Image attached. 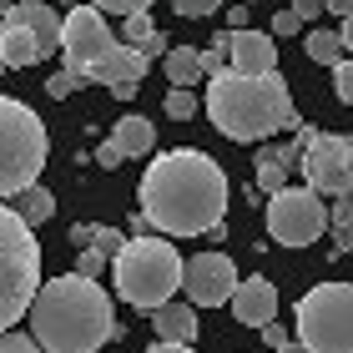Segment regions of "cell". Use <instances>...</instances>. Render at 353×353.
Returning a JSON list of instances; mask_svg holds the SVG:
<instances>
[{"mask_svg":"<svg viewBox=\"0 0 353 353\" xmlns=\"http://www.w3.org/2000/svg\"><path fill=\"white\" fill-rule=\"evenodd\" d=\"M228 172L197 147H176L152 157V167L141 172V212L152 217L157 232L167 237H202L222 228L228 212Z\"/></svg>","mask_w":353,"mask_h":353,"instance_id":"obj_1","label":"cell"},{"mask_svg":"<svg viewBox=\"0 0 353 353\" xmlns=\"http://www.w3.org/2000/svg\"><path fill=\"white\" fill-rule=\"evenodd\" d=\"M26 333L46 353H101L117 339L111 293L86 272H61L41 288L36 308L26 318Z\"/></svg>","mask_w":353,"mask_h":353,"instance_id":"obj_2","label":"cell"},{"mask_svg":"<svg viewBox=\"0 0 353 353\" xmlns=\"http://www.w3.org/2000/svg\"><path fill=\"white\" fill-rule=\"evenodd\" d=\"M207 117L222 137L232 141H268L283 126H298L293 111V91L278 71L268 76H243V71H222L207 81Z\"/></svg>","mask_w":353,"mask_h":353,"instance_id":"obj_3","label":"cell"},{"mask_svg":"<svg viewBox=\"0 0 353 353\" xmlns=\"http://www.w3.org/2000/svg\"><path fill=\"white\" fill-rule=\"evenodd\" d=\"M61 61H66V71H76L81 81H101L117 101H132L141 91V76L152 66L147 51H137V46L111 36L106 15L96 10L91 0L66 10V46H61Z\"/></svg>","mask_w":353,"mask_h":353,"instance_id":"obj_4","label":"cell"},{"mask_svg":"<svg viewBox=\"0 0 353 353\" xmlns=\"http://www.w3.org/2000/svg\"><path fill=\"white\" fill-rule=\"evenodd\" d=\"M111 283H117V298L132 303L141 313L167 308L172 293L187 283V263L182 252L172 248V237H132L117 258H111Z\"/></svg>","mask_w":353,"mask_h":353,"instance_id":"obj_5","label":"cell"},{"mask_svg":"<svg viewBox=\"0 0 353 353\" xmlns=\"http://www.w3.org/2000/svg\"><path fill=\"white\" fill-rule=\"evenodd\" d=\"M41 243L36 228L15 212V207H0V328H15L21 318H30L41 298Z\"/></svg>","mask_w":353,"mask_h":353,"instance_id":"obj_6","label":"cell"},{"mask_svg":"<svg viewBox=\"0 0 353 353\" xmlns=\"http://www.w3.org/2000/svg\"><path fill=\"white\" fill-rule=\"evenodd\" d=\"M41 167H46V126L26 101L6 96L0 101V192H6V202L36 187Z\"/></svg>","mask_w":353,"mask_h":353,"instance_id":"obj_7","label":"cell"},{"mask_svg":"<svg viewBox=\"0 0 353 353\" xmlns=\"http://www.w3.org/2000/svg\"><path fill=\"white\" fill-rule=\"evenodd\" d=\"M298 343L308 353H353V283H318L298 298Z\"/></svg>","mask_w":353,"mask_h":353,"instance_id":"obj_8","label":"cell"},{"mask_svg":"<svg viewBox=\"0 0 353 353\" xmlns=\"http://www.w3.org/2000/svg\"><path fill=\"white\" fill-rule=\"evenodd\" d=\"M328 232V207L323 192L313 187H288L278 197H268V237L278 248H308Z\"/></svg>","mask_w":353,"mask_h":353,"instance_id":"obj_9","label":"cell"},{"mask_svg":"<svg viewBox=\"0 0 353 353\" xmlns=\"http://www.w3.org/2000/svg\"><path fill=\"white\" fill-rule=\"evenodd\" d=\"M303 176H308L313 192H323V197H348L353 192V137L343 132H318L308 157H303Z\"/></svg>","mask_w":353,"mask_h":353,"instance_id":"obj_10","label":"cell"},{"mask_svg":"<svg viewBox=\"0 0 353 353\" xmlns=\"http://www.w3.org/2000/svg\"><path fill=\"white\" fill-rule=\"evenodd\" d=\"M237 288H243V278H237L228 252H197V258H187L182 293H187L192 308H222V303H232Z\"/></svg>","mask_w":353,"mask_h":353,"instance_id":"obj_11","label":"cell"},{"mask_svg":"<svg viewBox=\"0 0 353 353\" xmlns=\"http://www.w3.org/2000/svg\"><path fill=\"white\" fill-rule=\"evenodd\" d=\"M232 71L243 76L278 71V36L272 30H232Z\"/></svg>","mask_w":353,"mask_h":353,"instance_id":"obj_12","label":"cell"},{"mask_svg":"<svg viewBox=\"0 0 353 353\" xmlns=\"http://www.w3.org/2000/svg\"><path fill=\"white\" fill-rule=\"evenodd\" d=\"M232 313L243 328H268L272 318H278V288H272L268 278H243V288L232 293Z\"/></svg>","mask_w":353,"mask_h":353,"instance_id":"obj_13","label":"cell"},{"mask_svg":"<svg viewBox=\"0 0 353 353\" xmlns=\"http://www.w3.org/2000/svg\"><path fill=\"white\" fill-rule=\"evenodd\" d=\"M152 333L162 343H197V313L192 303H167V308L152 313Z\"/></svg>","mask_w":353,"mask_h":353,"instance_id":"obj_14","label":"cell"},{"mask_svg":"<svg viewBox=\"0 0 353 353\" xmlns=\"http://www.w3.org/2000/svg\"><path fill=\"white\" fill-rule=\"evenodd\" d=\"M111 141L121 147V157L132 162V157H147L157 147V126L147 117H121L117 126H111Z\"/></svg>","mask_w":353,"mask_h":353,"instance_id":"obj_15","label":"cell"},{"mask_svg":"<svg viewBox=\"0 0 353 353\" xmlns=\"http://www.w3.org/2000/svg\"><path fill=\"white\" fill-rule=\"evenodd\" d=\"M132 243L126 232H117V228H101V222H76L71 228V248L76 252H86V248H96V252H106V258H117V252Z\"/></svg>","mask_w":353,"mask_h":353,"instance_id":"obj_16","label":"cell"},{"mask_svg":"<svg viewBox=\"0 0 353 353\" xmlns=\"http://www.w3.org/2000/svg\"><path fill=\"white\" fill-rule=\"evenodd\" d=\"M288 172H293V167H283L278 147H263V152H258V162H252V187H258L263 197H278V192L293 187V182H288Z\"/></svg>","mask_w":353,"mask_h":353,"instance_id":"obj_17","label":"cell"},{"mask_svg":"<svg viewBox=\"0 0 353 353\" xmlns=\"http://www.w3.org/2000/svg\"><path fill=\"white\" fill-rule=\"evenodd\" d=\"M167 81L172 86H202L207 81V66H202V51H192V46H172V56H167Z\"/></svg>","mask_w":353,"mask_h":353,"instance_id":"obj_18","label":"cell"},{"mask_svg":"<svg viewBox=\"0 0 353 353\" xmlns=\"http://www.w3.org/2000/svg\"><path fill=\"white\" fill-rule=\"evenodd\" d=\"M121 41L126 46H137V51H147V56H172V46H167V36L152 26V15L141 10V15H132L126 21V30H121Z\"/></svg>","mask_w":353,"mask_h":353,"instance_id":"obj_19","label":"cell"},{"mask_svg":"<svg viewBox=\"0 0 353 353\" xmlns=\"http://www.w3.org/2000/svg\"><path fill=\"white\" fill-rule=\"evenodd\" d=\"M6 207H15V212L30 222V228H41V222L56 212V197H51V187H41V182H36V187H26L21 197H10Z\"/></svg>","mask_w":353,"mask_h":353,"instance_id":"obj_20","label":"cell"},{"mask_svg":"<svg viewBox=\"0 0 353 353\" xmlns=\"http://www.w3.org/2000/svg\"><path fill=\"white\" fill-rule=\"evenodd\" d=\"M308 61H318V66H343L348 61L343 30H308Z\"/></svg>","mask_w":353,"mask_h":353,"instance_id":"obj_21","label":"cell"},{"mask_svg":"<svg viewBox=\"0 0 353 353\" xmlns=\"http://www.w3.org/2000/svg\"><path fill=\"white\" fill-rule=\"evenodd\" d=\"M202 66H207V81H212V76H222V71H232V30H222V36L207 41Z\"/></svg>","mask_w":353,"mask_h":353,"instance_id":"obj_22","label":"cell"},{"mask_svg":"<svg viewBox=\"0 0 353 353\" xmlns=\"http://www.w3.org/2000/svg\"><path fill=\"white\" fill-rule=\"evenodd\" d=\"M197 111H207V101H197V91H182V86H172V91H167V117L192 121Z\"/></svg>","mask_w":353,"mask_h":353,"instance_id":"obj_23","label":"cell"},{"mask_svg":"<svg viewBox=\"0 0 353 353\" xmlns=\"http://www.w3.org/2000/svg\"><path fill=\"white\" fill-rule=\"evenodd\" d=\"M86 81H81V76H76V71H66V66H61L56 76H51V81H46V96H51V101H66V96L71 91H81Z\"/></svg>","mask_w":353,"mask_h":353,"instance_id":"obj_24","label":"cell"},{"mask_svg":"<svg viewBox=\"0 0 353 353\" xmlns=\"http://www.w3.org/2000/svg\"><path fill=\"white\" fill-rule=\"evenodd\" d=\"M91 6L101 10V15H121V21H132V15H141V10L152 6V0H91Z\"/></svg>","mask_w":353,"mask_h":353,"instance_id":"obj_25","label":"cell"},{"mask_svg":"<svg viewBox=\"0 0 353 353\" xmlns=\"http://www.w3.org/2000/svg\"><path fill=\"white\" fill-rule=\"evenodd\" d=\"M172 10H176V15H187V21H202V15L222 10V0H172Z\"/></svg>","mask_w":353,"mask_h":353,"instance_id":"obj_26","label":"cell"},{"mask_svg":"<svg viewBox=\"0 0 353 353\" xmlns=\"http://www.w3.org/2000/svg\"><path fill=\"white\" fill-rule=\"evenodd\" d=\"M298 30H303V15H298L293 6H283L278 15H272V36H278V41H283V36H298Z\"/></svg>","mask_w":353,"mask_h":353,"instance_id":"obj_27","label":"cell"},{"mask_svg":"<svg viewBox=\"0 0 353 353\" xmlns=\"http://www.w3.org/2000/svg\"><path fill=\"white\" fill-rule=\"evenodd\" d=\"M333 91H339L343 106H353V56L343 61V66H333Z\"/></svg>","mask_w":353,"mask_h":353,"instance_id":"obj_28","label":"cell"},{"mask_svg":"<svg viewBox=\"0 0 353 353\" xmlns=\"http://www.w3.org/2000/svg\"><path fill=\"white\" fill-rule=\"evenodd\" d=\"M0 353H46L36 339H30V333H21V328H10L6 333V343H0Z\"/></svg>","mask_w":353,"mask_h":353,"instance_id":"obj_29","label":"cell"},{"mask_svg":"<svg viewBox=\"0 0 353 353\" xmlns=\"http://www.w3.org/2000/svg\"><path fill=\"white\" fill-rule=\"evenodd\" d=\"M121 162H126V157H121V147H117V141H111V137H106V141H101V147H96V167H101V172H117Z\"/></svg>","mask_w":353,"mask_h":353,"instance_id":"obj_30","label":"cell"},{"mask_svg":"<svg viewBox=\"0 0 353 353\" xmlns=\"http://www.w3.org/2000/svg\"><path fill=\"white\" fill-rule=\"evenodd\" d=\"M111 258L106 252H96V248H86V252H76V272H86V278H96V272H101Z\"/></svg>","mask_w":353,"mask_h":353,"instance_id":"obj_31","label":"cell"},{"mask_svg":"<svg viewBox=\"0 0 353 353\" xmlns=\"http://www.w3.org/2000/svg\"><path fill=\"white\" fill-rule=\"evenodd\" d=\"M333 228H353V202L348 197L333 202Z\"/></svg>","mask_w":353,"mask_h":353,"instance_id":"obj_32","label":"cell"},{"mask_svg":"<svg viewBox=\"0 0 353 353\" xmlns=\"http://www.w3.org/2000/svg\"><path fill=\"white\" fill-rule=\"evenodd\" d=\"M293 10L303 15V26H308V21H318V15H323V0H293Z\"/></svg>","mask_w":353,"mask_h":353,"instance_id":"obj_33","label":"cell"},{"mask_svg":"<svg viewBox=\"0 0 353 353\" xmlns=\"http://www.w3.org/2000/svg\"><path fill=\"white\" fill-rule=\"evenodd\" d=\"M348 248H353V228H339V232H333V248H328V252H333V258H343Z\"/></svg>","mask_w":353,"mask_h":353,"instance_id":"obj_34","label":"cell"},{"mask_svg":"<svg viewBox=\"0 0 353 353\" xmlns=\"http://www.w3.org/2000/svg\"><path fill=\"white\" fill-rule=\"evenodd\" d=\"M263 339H268L272 348H288V343H293V339H288V328H278V323H268V328H263Z\"/></svg>","mask_w":353,"mask_h":353,"instance_id":"obj_35","label":"cell"},{"mask_svg":"<svg viewBox=\"0 0 353 353\" xmlns=\"http://www.w3.org/2000/svg\"><path fill=\"white\" fill-rule=\"evenodd\" d=\"M228 26H232V30H252V26H248V6H228Z\"/></svg>","mask_w":353,"mask_h":353,"instance_id":"obj_36","label":"cell"},{"mask_svg":"<svg viewBox=\"0 0 353 353\" xmlns=\"http://www.w3.org/2000/svg\"><path fill=\"white\" fill-rule=\"evenodd\" d=\"M147 353H197V348H192V343H162V339H157Z\"/></svg>","mask_w":353,"mask_h":353,"instance_id":"obj_37","label":"cell"},{"mask_svg":"<svg viewBox=\"0 0 353 353\" xmlns=\"http://www.w3.org/2000/svg\"><path fill=\"white\" fill-rule=\"evenodd\" d=\"M323 10H333V15H343V21H348V15H353V0H323Z\"/></svg>","mask_w":353,"mask_h":353,"instance_id":"obj_38","label":"cell"},{"mask_svg":"<svg viewBox=\"0 0 353 353\" xmlns=\"http://www.w3.org/2000/svg\"><path fill=\"white\" fill-rule=\"evenodd\" d=\"M339 30H343V46H348V56H353V15H348V21H343Z\"/></svg>","mask_w":353,"mask_h":353,"instance_id":"obj_39","label":"cell"},{"mask_svg":"<svg viewBox=\"0 0 353 353\" xmlns=\"http://www.w3.org/2000/svg\"><path fill=\"white\" fill-rule=\"evenodd\" d=\"M278 353H308V348H303V343H288V348H278Z\"/></svg>","mask_w":353,"mask_h":353,"instance_id":"obj_40","label":"cell"}]
</instances>
